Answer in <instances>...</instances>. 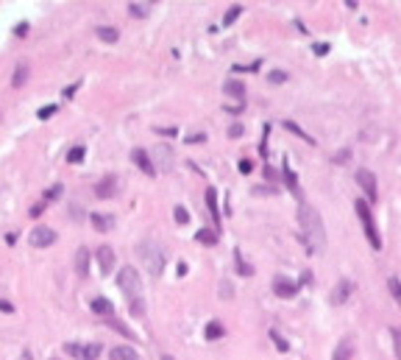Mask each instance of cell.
Listing matches in <instances>:
<instances>
[{
	"label": "cell",
	"mask_w": 401,
	"mask_h": 360,
	"mask_svg": "<svg viewBox=\"0 0 401 360\" xmlns=\"http://www.w3.org/2000/svg\"><path fill=\"white\" fill-rule=\"evenodd\" d=\"M298 224H301V235H304V243L310 251L321 254L326 251V226H323V218L321 212L315 210L312 204H298Z\"/></svg>",
	"instance_id": "1"
},
{
	"label": "cell",
	"mask_w": 401,
	"mask_h": 360,
	"mask_svg": "<svg viewBox=\"0 0 401 360\" xmlns=\"http://www.w3.org/2000/svg\"><path fill=\"white\" fill-rule=\"evenodd\" d=\"M117 288L123 290V296L128 299V310L134 316H145V288H142V276L134 265L120 268L117 274Z\"/></svg>",
	"instance_id": "2"
},
{
	"label": "cell",
	"mask_w": 401,
	"mask_h": 360,
	"mask_svg": "<svg viewBox=\"0 0 401 360\" xmlns=\"http://www.w3.org/2000/svg\"><path fill=\"white\" fill-rule=\"evenodd\" d=\"M140 260L142 265H145V271H148L151 276H159L164 271V251L159 243H154V240H142L140 243Z\"/></svg>",
	"instance_id": "3"
},
{
	"label": "cell",
	"mask_w": 401,
	"mask_h": 360,
	"mask_svg": "<svg viewBox=\"0 0 401 360\" xmlns=\"http://www.w3.org/2000/svg\"><path fill=\"white\" fill-rule=\"evenodd\" d=\"M354 210H357V218L362 221V229H365L368 243H371V246L379 251V248H382V238H379V229H376V224H373L371 204H368V201H362V198H357V201H354Z\"/></svg>",
	"instance_id": "4"
},
{
	"label": "cell",
	"mask_w": 401,
	"mask_h": 360,
	"mask_svg": "<svg viewBox=\"0 0 401 360\" xmlns=\"http://www.w3.org/2000/svg\"><path fill=\"white\" fill-rule=\"evenodd\" d=\"M151 162H154L156 170H162V173H170L173 170V165H176V154H173V148H170L167 142H159L154 151V156H151Z\"/></svg>",
	"instance_id": "5"
},
{
	"label": "cell",
	"mask_w": 401,
	"mask_h": 360,
	"mask_svg": "<svg viewBox=\"0 0 401 360\" xmlns=\"http://www.w3.org/2000/svg\"><path fill=\"white\" fill-rule=\"evenodd\" d=\"M357 184L362 187V193L368 196V204L379 201V187H376V176H373L368 168H359L357 170Z\"/></svg>",
	"instance_id": "6"
},
{
	"label": "cell",
	"mask_w": 401,
	"mask_h": 360,
	"mask_svg": "<svg viewBox=\"0 0 401 360\" xmlns=\"http://www.w3.org/2000/svg\"><path fill=\"white\" fill-rule=\"evenodd\" d=\"M28 240H31V246H36V248L53 246V243H56V229H50V226H36V229H31Z\"/></svg>",
	"instance_id": "7"
},
{
	"label": "cell",
	"mask_w": 401,
	"mask_h": 360,
	"mask_svg": "<svg viewBox=\"0 0 401 360\" xmlns=\"http://www.w3.org/2000/svg\"><path fill=\"white\" fill-rule=\"evenodd\" d=\"M131 162L137 165V168H140L145 176H154V173H156L154 162H151V154H148L145 148H134V151H131Z\"/></svg>",
	"instance_id": "8"
},
{
	"label": "cell",
	"mask_w": 401,
	"mask_h": 360,
	"mask_svg": "<svg viewBox=\"0 0 401 360\" xmlns=\"http://www.w3.org/2000/svg\"><path fill=\"white\" fill-rule=\"evenodd\" d=\"M273 293L279 299H293L298 293V285L290 282L287 276H276V279H273Z\"/></svg>",
	"instance_id": "9"
},
{
	"label": "cell",
	"mask_w": 401,
	"mask_h": 360,
	"mask_svg": "<svg viewBox=\"0 0 401 360\" xmlns=\"http://www.w3.org/2000/svg\"><path fill=\"white\" fill-rule=\"evenodd\" d=\"M351 290H354L351 279H340V282L331 288L329 302H331V304H345V302H348V296H351Z\"/></svg>",
	"instance_id": "10"
},
{
	"label": "cell",
	"mask_w": 401,
	"mask_h": 360,
	"mask_svg": "<svg viewBox=\"0 0 401 360\" xmlns=\"http://www.w3.org/2000/svg\"><path fill=\"white\" fill-rule=\"evenodd\" d=\"M117 190H120V184H117L114 176H103L98 184H95V196L98 198H112V196H117Z\"/></svg>",
	"instance_id": "11"
},
{
	"label": "cell",
	"mask_w": 401,
	"mask_h": 360,
	"mask_svg": "<svg viewBox=\"0 0 401 360\" xmlns=\"http://www.w3.org/2000/svg\"><path fill=\"white\" fill-rule=\"evenodd\" d=\"M95 257H98L100 274H112V268H114V251H112V246H100L98 251H95Z\"/></svg>",
	"instance_id": "12"
},
{
	"label": "cell",
	"mask_w": 401,
	"mask_h": 360,
	"mask_svg": "<svg viewBox=\"0 0 401 360\" xmlns=\"http://www.w3.org/2000/svg\"><path fill=\"white\" fill-rule=\"evenodd\" d=\"M223 92H226V95H232V98H237V101H245V84L237 81V78L223 81Z\"/></svg>",
	"instance_id": "13"
},
{
	"label": "cell",
	"mask_w": 401,
	"mask_h": 360,
	"mask_svg": "<svg viewBox=\"0 0 401 360\" xmlns=\"http://www.w3.org/2000/svg\"><path fill=\"white\" fill-rule=\"evenodd\" d=\"M76 274L78 276H86V274H89V248H86V246H81L76 251Z\"/></svg>",
	"instance_id": "14"
},
{
	"label": "cell",
	"mask_w": 401,
	"mask_h": 360,
	"mask_svg": "<svg viewBox=\"0 0 401 360\" xmlns=\"http://www.w3.org/2000/svg\"><path fill=\"white\" fill-rule=\"evenodd\" d=\"M206 207H209V215L215 221V226H220V207H218V193L215 187H206Z\"/></svg>",
	"instance_id": "15"
},
{
	"label": "cell",
	"mask_w": 401,
	"mask_h": 360,
	"mask_svg": "<svg viewBox=\"0 0 401 360\" xmlns=\"http://www.w3.org/2000/svg\"><path fill=\"white\" fill-rule=\"evenodd\" d=\"M109 358H112V360H140V355H137L134 346H112Z\"/></svg>",
	"instance_id": "16"
},
{
	"label": "cell",
	"mask_w": 401,
	"mask_h": 360,
	"mask_svg": "<svg viewBox=\"0 0 401 360\" xmlns=\"http://www.w3.org/2000/svg\"><path fill=\"white\" fill-rule=\"evenodd\" d=\"M89 221H92V226H95L98 232H109V229L114 226V218H112V215H100V212H92Z\"/></svg>",
	"instance_id": "17"
},
{
	"label": "cell",
	"mask_w": 401,
	"mask_h": 360,
	"mask_svg": "<svg viewBox=\"0 0 401 360\" xmlns=\"http://www.w3.org/2000/svg\"><path fill=\"white\" fill-rule=\"evenodd\" d=\"M92 310L98 313V316H103V318L114 316V307H112V302H109V299H103V296L92 299Z\"/></svg>",
	"instance_id": "18"
},
{
	"label": "cell",
	"mask_w": 401,
	"mask_h": 360,
	"mask_svg": "<svg viewBox=\"0 0 401 360\" xmlns=\"http://www.w3.org/2000/svg\"><path fill=\"white\" fill-rule=\"evenodd\" d=\"M284 182H287V187H290V193L296 198H301V187H298V176H296V170L290 168V162L284 165Z\"/></svg>",
	"instance_id": "19"
},
{
	"label": "cell",
	"mask_w": 401,
	"mask_h": 360,
	"mask_svg": "<svg viewBox=\"0 0 401 360\" xmlns=\"http://www.w3.org/2000/svg\"><path fill=\"white\" fill-rule=\"evenodd\" d=\"M351 352H354L351 338H343L337 344V349H334V355H331V360H351Z\"/></svg>",
	"instance_id": "20"
},
{
	"label": "cell",
	"mask_w": 401,
	"mask_h": 360,
	"mask_svg": "<svg viewBox=\"0 0 401 360\" xmlns=\"http://www.w3.org/2000/svg\"><path fill=\"white\" fill-rule=\"evenodd\" d=\"M151 6H154V3H148V0L128 3V14H131V17H148L151 14Z\"/></svg>",
	"instance_id": "21"
},
{
	"label": "cell",
	"mask_w": 401,
	"mask_h": 360,
	"mask_svg": "<svg viewBox=\"0 0 401 360\" xmlns=\"http://www.w3.org/2000/svg\"><path fill=\"white\" fill-rule=\"evenodd\" d=\"M95 34L103 39V42H117V36H120V31L117 28H112V25H98L95 28Z\"/></svg>",
	"instance_id": "22"
},
{
	"label": "cell",
	"mask_w": 401,
	"mask_h": 360,
	"mask_svg": "<svg viewBox=\"0 0 401 360\" xmlns=\"http://www.w3.org/2000/svg\"><path fill=\"white\" fill-rule=\"evenodd\" d=\"M284 128H290V131H296V134L301 137L304 142H310V145H315V142H318L315 137H312V134H307V131H304V128L298 126V123H293V120H284Z\"/></svg>",
	"instance_id": "23"
},
{
	"label": "cell",
	"mask_w": 401,
	"mask_h": 360,
	"mask_svg": "<svg viewBox=\"0 0 401 360\" xmlns=\"http://www.w3.org/2000/svg\"><path fill=\"white\" fill-rule=\"evenodd\" d=\"M106 327H114V330H117L120 335H126V338H134V332L128 330V327L123 324V321H120V318H114V316H109V318H106Z\"/></svg>",
	"instance_id": "24"
},
{
	"label": "cell",
	"mask_w": 401,
	"mask_h": 360,
	"mask_svg": "<svg viewBox=\"0 0 401 360\" xmlns=\"http://www.w3.org/2000/svg\"><path fill=\"white\" fill-rule=\"evenodd\" d=\"M223 338V324L220 321H209L206 324V341H218Z\"/></svg>",
	"instance_id": "25"
},
{
	"label": "cell",
	"mask_w": 401,
	"mask_h": 360,
	"mask_svg": "<svg viewBox=\"0 0 401 360\" xmlns=\"http://www.w3.org/2000/svg\"><path fill=\"white\" fill-rule=\"evenodd\" d=\"M195 240L198 243H206V246H215V243H218V235L212 232V229H201V232L195 235Z\"/></svg>",
	"instance_id": "26"
},
{
	"label": "cell",
	"mask_w": 401,
	"mask_h": 360,
	"mask_svg": "<svg viewBox=\"0 0 401 360\" xmlns=\"http://www.w3.org/2000/svg\"><path fill=\"white\" fill-rule=\"evenodd\" d=\"M25 78H28V67H25V64H17V67H14V78H11V84H14V87H22V84H25Z\"/></svg>",
	"instance_id": "27"
},
{
	"label": "cell",
	"mask_w": 401,
	"mask_h": 360,
	"mask_svg": "<svg viewBox=\"0 0 401 360\" xmlns=\"http://www.w3.org/2000/svg\"><path fill=\"white\" fill-rule=\"evenodd\" d=\"M240 14H242V6H232V8H229V11H226V17H223V28H229V25H232Z\"/></svg>",
	"instance_id": "28"
},
{
	"label": "cell",
	"mask_w": 401,
	"mask_h": 360,
	"mask_svg": "<svg viewBox=\"0 0 401 360\" xmlns=\"http://www.w3.org/2000/svg\"><path fill=\"white\" fill-rule=\"evenodd\" d=\"M234 260H237V268H240V274H242V276H251V274H253V268L248 265L245 260H242V254H240V248L234 251Z\"/></svg>",
	"instance_id": "29"
},
{
	"label": "cell",
	"mask_w": 401,
	"mask_h": 360,
	"mask_svg": "<svg viewBox=\"0 0 401 360\" xmlns=\"http://www.w3.org/2000/svg\"><path fill=\"white\" fill-rule=\"evenodd\" d=\"M98 355H100V344H89V346L81 349V358H84V360H95Z\"/></svg>",
	"instance_id": "30"
},
{
	"label": "cell",
	"mask_w": 401,
	"mask_h": 360,
	"mask_svg": "<svg viewBox=\"0 0 401 360\" xmlns=\"http://www.w3.org/2000/svg\"><path fill=\"white\" fill-rule=\"evenodd\" d=\"M387 288H390V293H393L396 304H399V307H401V282H399V279H396V276H393V279L387 282Z\"/></svg>",
	"instance_id": "31"
},
{
	"label": "cell",
	"mask_w": 401,
	"mask_h": 360,
	"mask_svg": "<svg viewBox=\"0 0 401 360\" xmlns=\"http://www.w3.org/2000/svg\"><path fill=\"white\" fill-rule=\"evenodd\" d=\"M270 338L276 341V349H279V352H287V349H290V344L279 335V330H270Z\"/></svg>",
	"instance_id": "32"
},
{
	"label": "cell",
	"mask_w": 401,
	"mask_h": 360,
	"mask_svg": "<svg viewBox=\"0 0 401 360\" xmlns=\"http://www.w3.org/2000/svg\"><path fill=\"white\" fill-rule=\"evenodd\" d=\"M84 159V148L81 145H76L73 151H67V162H81Z\"/></svg>",
	"instance_id": "33"
},
{
	"label": "cell",
	"mask_w": 401,
	"mask_h": 360,
	"mask_svg": "<svg viewBox=\"0 0 401 360\" xmlns=\"http://www.w3.org/2000/svg\"><path fill=\"white\" fill-rule=\"evenodd\" d=\"M267 78H270L273 84H284V81H287V73H284V70H273V73H267Z\"/></svg>",
	"instance_id": "34"
},
{
	"label": "cell",
	"mask_w": 401,
	"mask_h": 360,
	"mask_svg": "<svg viewBox=\"0 0 401 360\" xmlns=\"http://www.w3.org/2000/svg\"><path fill=\"white\" fill-rule=\"evenodd\" d=\"M173 215H176L178 224H190V212L184 210V207H176V212H173Z\"/></svg>",
	"instance_id": "35"
},
{
	"label": "cell",
	"mask_w": 401,
	"mask_h": 360,
	"mask_svg": "<svg viewBox=\"0 0 401 360\" xmlns=\"http://www.w3.org/2000/svg\"><path fill=\"white\" fill-rule=\"evenodd\" d=\"M50 115H56V106L50 104V106H42V109H39V112H36V118H42V120H48Z\"/></svg>",
	"instance_id": "36"
},
{
	"label": "cell",
	"mask_w": 401,
	"mask_h": 360,
	"mask_svg": "<svg viewBox=\"0 0 401 360\" xmlns=\"http://www.w3.org/2000/svg\"><path fill=\"white\" fill-rule=\"evenodd\" d=\"M232 293H234L232 282H220V296H223V299H232Z\"/></svg>",
	"instance_id": "37"
},
{
	"label": "cell",
	"mask_w": 401,
	"mask_h": 360,
	"mask_svg": "<svg viewBox=\"0 0 401 360\" xmlns=\"http://www.w3.org/2000/svg\"><path fill=\"white\" fill-rule=\"evenodd\" d=\"M393 344H396V358L401 360V330H393Z\"/></svg>",
	"instance_id": "38"
},
{
	"label": "cell",
	"mask_w": 401,
	"mask_h": 360,
	"mask_svg": "<svg viewBox=\"0 0 401 360\" xmlns=\"http://www.w3.org/2000/svg\"><path fill=\"white\" fill-rule=\"evenodd\" d=\"M237 168H240V173H251V170H253V162H251V159H240Z\"/></svg>",
	"instance_id": "39"
},
{
	"label": "cell",
	"mask_w": 401,
	"mask_h": 360,
	"mask_svg": "<svg viewBox=\"0 0 401 360\" xmlns=\"http://www.w3.org/2000/svg\"><path fill=\"white\" fill-rule=\"evenodd\" d=\"M348 156H351V151H348V148H343L337 156H334V162H337V165H345V162H348Z\"/></svg>",
	"instance_id": "40"
},
{
	"label": "cell",
	"mask_w": 401,
	"mask_h": 360,
	"mask_svg": "<svg viewBox=\"0 0 401 360\" xmlns=\"http://www.w3.org/2000/svg\"><path fill=\"white\" fill-rule=\"evenodd\" d=\"M229 137H242V126H240V123H234V126L229 128Z\"/></svg>",
	"instance_id": "41"
},
{
	"label": "cell",
	"mask_w": 401,
	"mask_h": 360,
	"mask_svg": "<svg viewBox=\"0 0 401 360\" xmlns=\"http://www.w3.org/2000/svg\"><path fill=\"white\" fill-rule=\"evenodd\" d=\"M204 140H206L204 131H201V134H190V137H187V142H192V145H195V142H204Z\"/></svg>",
	"instance_id": "42"
},
{
	"label": "cell",
	"mask_w": 401,
	"mask_h": 360,
	"mask_svg": "<svg viewBox=\"0 0 401 360\" xmlns=\"http://www.w3.org/2000/svg\"><path fill=\"white\" fill-rule=\"evenodd\" d=\"M59 193H62V187H59V184H56V187H50V190H48V196H45V201H50V198H56Z\"/></svg>",
	"instance_id": "43"
},
{
	"label": "cell",
	"mask_w": 401,
	"mask_h": 360,
	"mask_svg": "<svg viewBox=\"0 0 401 360\" xmlns=\"http://www.w3.org/2000/svg\"><path fill=\"white\" fill-rule=\"evenodd\" d=\"M315 53H318V56H326V53H329V45H323V42L315 45Z\"/></svg>",
	"instance_id": "44"
},
{
	"label": "cell",
	"mask_w": 401,
	"mask_h": 360,
	"mask_svg": "<svg viewBox=\"0 0 401 360\" xmlns=\"http://www.w3.org/2000/svg\"><path fill=\"white\" fill-rule=\"evenodd\" d=\"M67 352H70V355H76V358H81V346H76V344H67Z\"/></svg>",
	"instance_id": "45"
},
{
	"label": "cell",
	"mask_w": 401,
	"mask_h": 360,
	"mask_svg": "<svg viewBox=\"0 0 401 360\" xmlns=\"http://www.w3.org/2000/svg\"><path fill=\"white\" fill-rule=\"evenodd\" d=\"M14 34H17V36H25V34H28V25H25V22H22V25H17Z\"/></svg>",
	"instance_id": "46"
},
{
	"label": "cell",
	"mask_w": 401,
	"mask_h": 360,
	"mask_svg": "<svg viewBox=\"0 0 401 360\" xmlns=\"http://www.w3.org/2000/svg\"><path fill=\"white\" fill-rule=\"evenodd\" d=\"M76 90H78V84H73V87H67V90H64L62 95H64V98H70V95H73V92H76Z\"/></svg>",
	"instance_id": "47"
},
{
	"label": "cell",
	"mask_w": 401,
	"mask_h": 360,
	"mask_svg": "<svg viewBox=\"0 0 401 360\" xmlns=\"http://www.w3.org/2000/svg\"><path fill=\"white\" fill-rule=\"evenodd\" d=\"M42 207H45V204H34V207H31V215H34V218H36V215L42 212Z\"/></svg>",
	"instance_id": "48"
},
{
	"label": "cell",
	"mask_w": 401,
	"mask_h": 360,
	"mask_svg": "<svg viewBox=\"0 0 401 360\" xmlns=\"http://www.w3.org/2000/svg\"><path fill=\"white\" fill-rule=\"evenodd\" d=\"M162 360H176V358H173V355H162Z\"/></svg>",
	"instance_id": "49"
}]
</instances>
